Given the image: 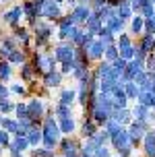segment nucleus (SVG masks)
I'll list each match as a JSON object with an SVG mask.
<instances>
[{"instance_id":"obj_1","label":"nucleus","mask_w":155,"mask_h":157,"mask_svg":"<svg viewBox=\"0 0 155 157\" xmlns=\"http://www.w3.org/2000/svg\"><path fill=\"white\" fill-rule=\"evenodd\" d=\"M60 128L54 122V118H46L44 128H41V141L46 145V149H54V145L60 141Z\"/></svg>"},{"instance_id":"obj_2","label":"nucleus","mask_w":155,"mask_h":157,"mask_svg":"<svg viewBox=\"0 0 155 157\" xmlns=\"http://www.w3.org/2000/svg\"><path fill=\"white\" fill-rule=\"evenodd\" d=\"M44 112H46V103L41 101V99H31L29 103H27V114H29V118L35 122L37 118L44 116Z\"/></svg>"},{"instance_id":"obj_3","label":"nucleus","mask_w":155,"mask_h":157,"mask_svg":"<svg viewBox=\"0 0 155 157\" xmlns=\"http://www.w3.org/2000/svg\"><path fill=\"white\" fill-rule=\"evenodd\" d=\"M145 130H147V122H132L130 124V132H128V139H130V145H139L141 136L145 134Z\"/></svg>"},{"instance_id":"obj_4","label":"nucleus","mask_w":155,"mask_h":157,"mask_svg":"<svg viewBox=\"0 0 155 157\" xmlns=\"http://www.w3.org/2000/svg\"><path fill=\"white\" fill-rule=\"evenodd\" d=\"M35 64H37V68H35V71H39V72H50V71H54L56 60H54V58H50V56L37 54V56H35Z\"/></svg>"},{"instance_id":"obj_5","label":"nucleus","mask_w":155,"mask_h":157,"mask_svg":"<svg viewBox=\"0 0 155 157\" xmlns=\"http://www.w3.org/2000/svg\"><path fill=\"white\" fill-rule=\"evenodd\" d=\"M110 141H112V145L116 147V149H120V147H126V145H130V139H128V132L126 130H118V132L110 134Z\"/></svg>"},{"instance_id":"obj_6","label":"nucleus","mask_w":155,"mask_h":157,"mask_svg":"<svg viewBox=\"0 0 155 157\" xmlns=\"http://www.w3.org/2000/svg\"><path fill=\"white\" fill-rule=\"evenodd\" d=\"M25 136H27V141H29V147H37L39 143H41V128L33 124L29 130H27Z\"/></svg>"},{"instance_id":"obj_7","label":"nucleus","mask_w":155,"mask_h":157,"mask_svg":"<svg viewBox=\"0 0 155 157\" xmlns=\"http://www.w3.org/2000/svg\"><path fill=\"white\" fill-rule=\"evenodd\" d=\"M72 58H75V52H72V48L68 46H60L56 50V60H60L62 64L64 62H72Z\"/></svg>"},{"instance_id":"obj_8","label":"nucleus","mask_w":155,"mask_h":157,"mask_svg":"<svg viewBox=\"0 0 155 157\" xmlns=\"http://www.w3.org/2000/svg\"><path fill=\"white\" fill-rule=\"evenodd\" d=\"M8 145H10V149H13V151H25L27 147H29V141H27L25 134H15V141L8 143Z\"/></svg>"},{"instance_id":"obj_9","label":"nucleus","mask_w":155,"mask_h":157,"mask_svg":"<svg viewBox=\"0 0 155 157\" xmlns=\"http://www.w3.org/2000/svg\"><path fill=\"white\" fill-rule=\"evenodd\" d=\"M60 81H62L60 72L50 71V72H46V77H44V85H46V87H58V85H60Z\"/></svg>"},{"instance_id":"obj_10","label":"nucleus","mask_w":155,"mask_h":157,"mask_svg":"<svg viewBox=\"0 0 155 157\" xmlns=\"http://www.w3.org/2000/svg\"><path fill=\"white\" fill-rule=\"evenodd\" d=\"M145 153L147 157H155V132L145 134Z\"/></svg>"},{"instance_id":"obj_11","label":"nucleus","mask_w":155,"mask_h":157,"mask_svg":"<svg viewBox=\"0 0 155 157\" xmlns=\"http://www.w3.org/2000/svg\"><path fill=\"white\" fill-rule=\"evenodd\" d=\"M132 116H137V120H139V122H147V120H149V108L139 103V105L132 110Z\"/></svg>"},{"instance_id":"obj_12","label":"nucleus","mask_w":155,"mask_h":157,"mask_svg":"<svg viewBox=\"0 0 155 157\" xmlns=\"http://www.w3.org/2000/svg\"><path fill=\"white\" fill-rule=\"evenodd\" d=\"M81 132H83V136H87V139H89V136H93V134L97 132V124L93 122L91 118H87L85 124H83V128H81Z\"/></svg>"},{"instance_id":"obj_13","label":"nucleus","mask_w":155,"mask_h":157,"mask_svg":"<svg viewBox=\"0 0 155 157\" xmlns=\"http://www.w3.org/2000/svg\"><path fill=\"white\" fill-rule=\"evenodd\" d=\"M0 124H2V128H4L8 134H17V132H19V122H15V120L2 118V120H0Z\"/></svg>"},{"instance_id":"obj_14","label":"nucleus","mask_w":155,"mask_h":157,"mask_svg":"<svg viewBox=\"0 0 155 157\" xmlns=\"http://www.w3.org/2000/svg\"><path fill=\"white\" fill-rule=\"evenodd\" d=\"M60 132L62 134H68V132H72V128H75V120L70 116H66V118H60Z\"/></svg>"},{"instance_id":"obj_15","label":"nucleus","mask_w":155,"mask_h":157,"mask_svg":"<svg viewBox=\"0 0 155 157\" xmlns=\"http://www.w3.org/2000/svg\"><path fill=\"white\" fill-rule=\"evenodd\" d=\"M72 101H75V91L72 89H64L60 93V101L58 103H62V105H70L72 108Z\"/></svg>"},{"instance_id":"obj_16","label":"nucleus","mask_w":155,"mask_h":157,"mask_svg":"<svg viewBox=\"0 0 155 157\" xmlns=\"http://www.w3.org/2000/svg\"><path fill=\"white\" fill-rule=\"evenodd\" d=\"M122 89H124V93H126V97H130V99H134L137 97V91H139V87L134 85L132 81H128L126 85H122Z\"/></svg>"},{"instance_id":"obj_17","label":"nucleus","mask_w":155,"mask_h":157,"mask_svg":"<svg viewBox=\"0 0 155 157\" xmlns=\"http://www.w3.org/2000/svg\"><path fill=\"white\" fill-rule=\"evenodd\" d=\"M101 50H103V44L95 41V44H91V46H89V56H91V58H99V56H101Z\"/></svg>"},{"instance_id":"obj_18","label":"nucleus","mask_w":155,"mask_h":157,"mask_svg":"<svg viewBox=\"0 0 155 157\" xmlns=\"http://www.w3.org/2000/svg\"><path fill=\"white\" fill-rule=\"evenodd\" d=\"M33 72H35V68H33L31 64H23V68H21V77H23V81H31V78H33Z\"/></svg>"},{"instance_id":"obj_19","label":"nucleus","mask_w":155,"mask_h":157,"mask_svg":"<svg viewBox=\"0 0 155 157\" xmlns=\"http://www.w3.org/2000/svg\"><path fill=\"white\" fill-rule=\"evenodd\" d=\"M10 78V64L0 62V81H8Z\"/></svg>"},{"instance_id":"obj_20","label":"nucleus","mask_w":155,"mask_h":157,"mask_svg":"<svg viewBox=\"0 0 155 157\" xmlns=\"http://www.w3.org/2000/svg\"><path fill=\"white\" fill-rule=\"evenodd\" d=\"M8 60L15 62V64H21L25 60V54H23V52H19V50H13V52L8 54Z\"/></svg>"},{"instance_id":"obj_21","label":"nucleus","mask_w":155,"mask_h":157,"mask_svg":"<svg viewBox=\"0 0 155 157\" xmlns=\"http://www.w3.org/2000/svg\"><path fill=\"white\" fill-rule=\"evenodd\" d=\"M15 110H17V118H19V120H27V118H29V114H27V103H19Z\"/></svg>"},{"instance_id":"obj_22","label":"nucleus","mask_w":155,"mask_h":157,"mask_svg":"<svg viewBox=\"0 0 155 157\" xmlns=\"http://www.w3.org/2000/svg\"><path fill=\"white\" fill-rule=\"evenodd\" d=\"M54 112H56L60 118H66V116H70V105H62V103H58Z\"/></svg>"},{"instance_id":"obj_23","label":"nucleus","mask_w":155,"mask_h":157,"mask_svg":"<svg viewBox=\"0 0 155 157\" xmlns=\"http://www.w3.org/2000/svg\"><path fill=\"white\" fill-rule=\"evenodd\" d=\"M87 15H89V10H87V8H77V10H75V15L70 17V19H75V21H85Z\"/></svg>"},{"instance_id":"obj_24","label":"nucleus","mask_w":155,"mask_h":157,"mask_svg":"<svg viewBox=\"0 0 155 157\" xmlns=\"http://www.w3.org/2000/svg\"><path fill=\"white\" fill-rule=\"evenodd\" d=\"M33 157H54V151L52 149H35Z\"/></svg>"},{"instance_id":"obj_25","label":"nucleus","mask_w":155,"mask_h":157,"mask_svg":"<svg viewBox=\"0 0 155 157\" xmlns=\"http://www.w3.org/2000/svg\"><path fill=\"white\" fill-rule=\"evenodd\" d=\"M13 108H15V105L8 101V99H0V114H6V112H10Z\"/></svg>"},{"instance_id":"obj_26","label":"nucleus","mask_w":155,"mask_h":157,"mask_svg":"<svg viewBox=\"0 0 155 157\" xmlns=\"http://www.w3.org/2000/svg\"><path fill=\"white\" fill-rule=\"evenodd\" d=\"M19 17H21V8H15V10H10V13L6 15V21L8 23H17Z\"/></svg>"},{"instance_id":"obj_27","label":"nucleus","mask_w":155,"mask_h":157,"mask_svg":"<svg viewBox=\"0 0 155 157\" xmlns=\"http://www.w3.org/2000/svg\"><path fill=\"white\" fill-rule=\"evenodd\" d=\"M8 143H10V134L6 130H0V147H8Z\"/></svg>"},{"instance_id":"obj_28","label":"nucleus","mask_w":155,"mask_h":157,"mask_svg":"<svg viewBox=\"0 0 155 157\" xmlns=\"http://www.w3.org/2000/svg\"><path fill=\"white\" fill-rule=\"evenodd\" d=\"M132 52H134V50H132L130 46H124V48H120V54H122V58H124V60H130V58H132Z\"/></svg>"},{"instance_id":"obj_29","label":"nucleus","mask_w":155,"mask_h":157,"mask_svg":"<svg viewBox=\"0 0 155 157\" xmlns=\"http://www.w3.org/2000/svg\"><path fill=\"white\" fill-rule=\"evenodd\" d=\"M93 157H110V151L106 147H99V149L93 151Z\"/></svg>"},{"instance_id":"obj_30","label":"nucleus","mask_w":155,"mask_h":157,"mask_svg":"<svg viewBox=\"0 0 155 157\" xmlns=\"http://www.w3.org/2000/svg\"><path fill=\"white\" fill-rule=\"evenodd\" d=\"M130 151H132V145H126V147H120L118 153H120V157H128V155H130Z\"/></svg>"},{"instance_id":"obj_31","label":"nucleus","mask_w":155,"mask_h":157,"mask_svg":"<svg viewBox=\"0 0 155 157\" xmlns=\"http://www.w3.org/2000/svg\"><path fill=\"white\" fill-rule=\"evenodd\" d=\"M132 29H134L137 33H139L141 29H143V19H141V17H137V19L132 21Z\"/></svg>"},{"instance_id":"obj_32","label":"nucleus","mask_w":155,"mask_h":157,"mask_svg":"<svg viewBox=\"0 0 155 157\" xmlns=\"http://www.w3.org/2000/svg\"><path fill=\"white\" fill-rule=\"evenodd\" d=\"M147 71L149 72L155 71V52H153V56H149V58H147Z\"/></svg>"},{"instance_id":"obj_33","label":"nucleus","mask_w":155,"mask_h":157,"mask_svg":"<svg viewBox=\"0 0 155 157\" xmlns=\"http://www.w3.org/2000/svg\"><path fill=\"white\" fill-rule=\"evenodd\" d=\"M106 54H108V60H116V58H118V54H116V48H114V46H110Z\"/></svg>"},{"instance_id":"obj_34","label":"nucleus","mask_w":155,"mask_h":157,"mask_svg":"<svg viewBox=\"0 0 155 157\" xmlns=\"http://www.w3.org/2000/svg\"><path fill=\"white\" fill-rule=\"evenodd\" d=\"M46 15H48V17H56V15H58V8H56V6H52V4H50V6L46 8Z\"/></svg>"},{"instance_id":"obj_35","label":"nucleus","mask_w":155,"mask_h":157,"mask_svg":"<svg viewBox=\"0 0 155 157\" xmlns=\"http://www.w3.org/2000/svg\"><path fill=\"white\" fill-rule=\"evenodd\" d=\"M13 91L19 93V95H25V87L23 85H13Z\"/></svg>"},{"instance_id":"obj_36","label":"nucleus","mask_w":155,"mask_h":157,"mask_svg":"<svg viewBox=\"0 0 155 157\" xmlns=\"http://www.w3.org/2000/svg\"><path fill=\"white\" fill-rule=\"evenodd\" d=\"M8 97V89L4 85H0V99H6Z\"/></svg>"},{"instance_id":"obj_37","label":"nucleus","mask_w":155,"mask_h":157,"mask_svg":"<svg viewBox=\"0 0 155 157\" xmlns=\"http://www.w3.org/2000/svg\"><path fill=\"white\" fill-rule=\"evenodd\" d=\"M147 31H149V33H155V19L147 23Z\"/></svg>"},{"instance_id":"obj_38","label":"nucleus","mask_w":155,"mask_h":157,"mask_svg":"<svg viewBox=\"0 0 155 157\" xmlns=\"http://www.w3.org/2000/svg\"><path fill=\"white\" fill-rule=\"evenodd\" d=\"M149 83L155 87V72H149Z\"/></svg>"},{"instance_id":"obj_39","label":"nucleus","mask_w":155,"mask_h":157,"mask_svg":"<svg viewBox=\"0 0 155 157\" xmlns=\"http://www.w3.org/2000/svg\"><path fill=\"white\" fill-rule=\"evenodd\" d=\"M10 157H23V155H21V151H13L10 149Z\"/></svg>"},{"instance_id":"obj_40","label":"nucleus","mask_w":155,"mask_h":157,"mask_svg":"<svg viewBox=\"0 0 155 157\" xmlns=\"http://www.w3.org/2000/svg\"><path fill=\"white\" fill-rule=\"evenodd\" d=\"M0 120H2V118H0Z\"/></svg>"},{"instance_id":"obj_41","label":"nucleus","mask_w":155,"mask_h":157,"mask_svg":"<svg viewBox=\"0 0 155 157\" xmlns=\"http://www.w3.org/2000/svg\"><path fill=\"white\" fill-rule=\"evenodd\" d=\"M0 149H2V147H0Z\"/></svg>"}]
</instances>
